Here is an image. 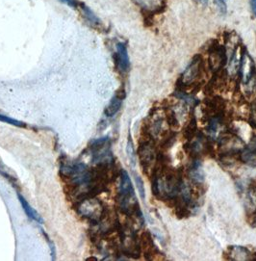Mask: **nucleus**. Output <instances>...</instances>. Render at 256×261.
I'll return each mask as SVG.
<instances>
[{
  "instance_id": "6e6552de",
  "label": "nucleus",
  "mask_w": 256,
  "mask_h": 261,
  "mask_svg": "<svg viewBox=\"0 0 256 261\" xmlns=\"http://www.w3.org/2000/svg\"><path fill=\"white\" fill-rule=\"evenodd\" d=\"M226 49L219 44H214L210 47L209 53V64L214 71H220L221 68L226 64Z\"/></svg>"
},
{
  "instance_id": "0eeeda50",
  "label": "nucleus",
  "mask_w": 256,
  "mask_h": 261,
  "mask_svg": "<svg viewBox=\"0 0 256 261\" xmlns=\"http://www.w3.org/2000/svg\"><path fill=\"white\" fill-rule=\"evenodd\" d=\"M238 70L241 80L245 84L249 83V81L253 79V76L255 74V64H254L252 57L247 51L243 53L241 61H240V65H239Z\"/></svg>"
},
{
  "instance_id": "ddd939ff",
  "label": "nucleus",
  "mask_w": 256,
  "mask_h": 261,
  "mask_svg": "<svg viewBox=\"0 0 256 261\" xmlns=\"http://www.w3.org/2000/svg\"><path fill=\"white\" fill-rule=\"evenodd\" d=\"M241 160L247 165L256 166V138L250 141L247 147L241 151Z\"/></svg>"
},
{
  "instance_id": "9b49d317",
  "label": "nucleus",
  "mask_w": 256,
  "mask_h": 261,
  "mask_svg": "<svg viewBox=\"0 0 256 261\" xmlns=\"http://www.w3.org/2000/svg\"><path fill=\"white\" fill-rule=\"evenodd\" d=\"M116 60H117L118 68L121 71L126 72L127 70H129V66H130L129 56L127 53V47L124 43H119L117 44Z\"/></svg>"
},
{
  "instance_id": "4468645a",
  "label": "nucleus",
  "mask_w": 256,
  "mask_h": 261,
  "mask_svg": "<svg viewBox=\"0 0 256 261\" xmlns=\"http://www.w3.org/2000/svg\"><path fill=\"white\" fill-rule=\"evenodd\" d=\"M189 176L194 184L201 185L204 181L203 166L200 161L194 160V163L189 169Z\"/></svg>"
},
{
  "instance_id": "f3484780",
  "label": "nucleus",
  "mask_w": 256,
  "mask_h": 261,
  "mask_svg": "<svg viewBox=\"0 0 256 261\" xmlns=\"http://www.w3.org/2000/svg\"><path fill=\"white\" fill-rule=\"evenodd\" d=\"M18 200L20 201V204H21L22 208L24 210V212L26 213L28 217L32 219V220H35L37 222H41V218L39 217V215L36 213L35 210L29 205L27 200L21 195H19V194H18Z\"/></svg>"
},
{
  "instance_id": "7ed1b4c3",
  "label": "nucleus",
  "mask_w": 256,
  "mask_h": 261,
  "mask_svg": "<svg viewBox=\"0 0 256 261\" xmlns=\"http://www.w3.org/2000/svg\"><path fill=\"white\" fill-rule=\"evenodd\" d=\"M77 211L82 217L95 224H97L106 214L103 204L94 197H87L80 200L77 204Z\"/></svg>"
},
{
  "instance_id": "423d86ee",
  "label": "nucleus",
  "mask_w": 256,
  "mask_h": 261,
  "mask_svg": "<svg viewBox=\"0 0 256 261\" xmlns=\"http://www.w3.org/2000/svg\"><path fill=\"white\" fill-rule=\"evenodd\" d=\"M202 58L200 56H196L189 64V66L186 68L180 77L181 86H191L200 77L202 71Z\"/></svg>"
},
{
  "instance_id": "4be33fe9",
  "label": "nucleus",
  "mask_w": 256,
  "mask_h": 261,
  "mask_svg": "<svg viewBox=\"0 0 256 261\" xmlns=\"http://www.w3.org/2000/svg\"><path fill=\"white\" fill-rule=\"evenodd\" d=\"M217 5L219 6V8L221 12H225L226 11V5H225V0H216Z\"/></svg>"
},
{
  "instance_id": "6ab92c4d",
  "label": "nucleus",
  "mask_w": 256,
  "mask_h": 261,
  "mask_svg": "<svg viewBox=\"0 0 256 261\" xmlns=\"http://www.w3.org/2000/svg\"><path fill=\"white\" fill-rule=\"evenodd\" d=\"M0 122H6L8 124H12V125H15V126H18V127H24L25 126L24 122H19L18 120H15L11 117H7V116L1 115V114H0Z\"/></svg>"
},
{
  "instance_id": "20e7f679",
  "label": "nucleus",
  "mask_w": 256,
  "mask_h": 261,
  "mask_svg": "<svg viewBox=\"0 0 256 261\" xmlns=\"http://www.w3.org/2000/svg\"><path fill=\"white\" fill-rule=\"evenodd\" d=\"M122 249L127 256H139L141 252V246L137 239L134 230L130 227H126L121 232Z\"/></svg>"
},
{
  "instance_id": "412c9836",
  "label": "nucleus",
  "mask_w": 256,
  "mask_h": 261,
  "mask_svg": "<svg viewBox=\"0 0 256 261\" xmlns=\"http://www.w3.org/2000/svg\"><path fill=\"white\" fill-rule=\"evenodd\" d=\"M63 3L67 4L68 6H70L71 8H76L78 7V2L77 0H60Z\"/></svg>"
},
{
  "instance_id": "f8f14e48",
  "label": "nucleus",
  "mask_w": 256,
  "mask_h": 261,
  "mask_svg": "<svg viewBox=\"0 0 256 261\" xmlns=\"http://www.w3.org/2000/svg\"><path fill=\"white\" fill-rule=\"evenodd\" d=\"M229 259L231 260H251L255 259L254 255L249 252L245 247L234 246L230 247L227 251Z\"/></svg>"
},
{
  "instance_id": "aec40b11",
  "label": "nucleus",
  "mask_w": 256,
  "mask_h": 261,
  "mask_svg": "<svg viewBox=\"0 0 256 261\" xmlns=\"http://www.w3.org/2000/svg\"><path fill=\"white\" fill-rule=\"evenodd\" d=\"M249 122L250 124L256 127V100L253 102V105L250 108V113H249Z\"/></svg>"
},
{
  "instance_id": "f03ea898",
  "label": "nucleus",
  "mask_w": 256,
  "mask_h": 261,
  "mask_svg": "<svg viewBox=\"0 0 256 261\" xmlns=\"http://www.w3.org/2000/svg\"><path fill=\"white\" fill-rule=\"evenodd\" d=\"M119 204L121 210L127 216L141 217L139 204L133 189L132 182L125 171H123L121 175Z\"/></svg>"
},
{
  "instance_id": "a211bd4d",
  "label": "nucleus",
  "mask_w": 256,
  "mask_h": 261,
  "mask_svg": "<svg viewBox=\"0 0 256 261\" xmlns=\"http://www.w3.org/2000/svg\"><path fill=\"white\" fill-rule=\"evenodd\" d=\"M80 8H81V11H82L84 17L87 18L92 24H98L100 22L99 18H97V16L94 14V12L90 9L89 7H87L85 4L81 3Z\"/></svg>"
},
{
  "instance_id": "2eb2a0df",
  "label": "nucleus",
  "mask_w": 256,
  "mask_h": 261,
  "mask_svg": "<svg viewBox=\"0 0 256 261\" xmlns=\"http://www.w3.org/2000/svg\"><path fill=\"white\" fill-rule=\"evenodd\" d=\"M124 97V91L122 92V94H117L110 101V103L105 109V115L107 117H113L114 115L119 112L121 109L122 105H123V99Z\"/></svg>"
},
{
  "instance_id": "9d476101",
  "label": "nucleus",
  "mask_w": 256,
  "mask_h": 261,
  "mask_svg": "<svg viewBox=\"0 0 256 261\" xmlns=\"http://www.w3.org/2000/svg\"><path fill=\"white\" fill-rule=\"evenodd\" d=\"M186 148L190 154H192L193 156L197 157L205 153L208 150L209 144L207 140L202 135L194 134L192 138L189 139Z\"/></svg>"
},
{
  "instance_id": "5701e85b",
  "label": "nucleus",
  "mask_w": 256,
  "mask_h": 261,
  "mask_svg": "<svg viewBox=\"0 0 256 261\" xmlns=\"http://www.w3.org/2000/svg\"><path fill=\"white\" fill-rule=\"evenodd\" d=\"M250 5H251V9H252V12L254 13V15L256 16V0H251V2H250Z\"/></svg>"
},
{
  "instance_id": "39448f33",
  "label": "nucleus",
  "mask_w": 256,
  "mask_h": 261,
  "mask_svg": "<svg viewBox=\"0 0 256 261\" xmlns=\"http://www.w3.org/2000/svg\"><path fill=\"white\" fill-rule=\"evenodd\" d=\"M219 148L223 155L230 156L236 153H241V151L245 148V143L236 135L224 134L220 138Z\"/></svg>"
},
{
  "instance_id": "f257e3e1",
  "label": "nucleus",
  "mask_w": 256,
  "mask_h": 261,
  "mask_svg": "<svg viewBox=\"0 0 256 261\" xmlns=\"http://www.w3.org/2000/svg\"><path fill=\"white\" fill-rule=\"evenodd\" d=\"M182 182L179 173L163 163V165L154 171L152 191L161 200H175L178 196Z\"/></svg>"
},
{
  "instance_id": "dca6fc26",
  "label": "nucleus",
  "mask_w": 256,
  "mask_h": 261,
  "mask_svg": "<svg viewBox=\"0 0 256 261\" xmlns=\"http://www.w3.org/2000/svg\"><path fill=\"white\" fill-rule=\"evenodd\" d=\"M245 203L247 210L256 215V186L254 185H251L247 188Z\"/></svg>"
},
{
  "instance_id": "1a4fd4ad",
  "label": "nucleus",
  "mask_w": 256,
  "mask_h": 261,
  "mask_svg": "<svg viewBox=\"0 0 256 261\" xmlns=\"http://www.w3.org/2000/svg\"><path fill=\"white\" fill-rule=\"evenodd\" d=\"M139 156L144 170H149L156 159V150L151 141H146L141 143L139 149Z\"/></svg>"
}]
</instances>
